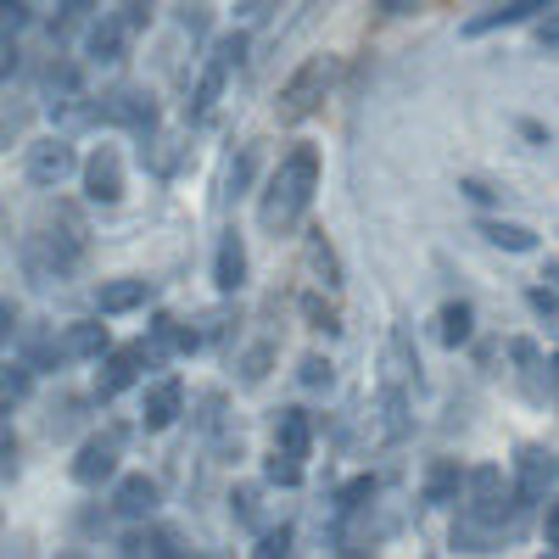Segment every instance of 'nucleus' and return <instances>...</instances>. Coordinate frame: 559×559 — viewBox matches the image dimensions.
Masks as SVG:
<instances>
[{
    "label": "nucleus",
    "instance_id": "e433bc0d",
    "mask_svg": "<svg viewBox=\"0 0 559 559\" xmlns=\"http://www.w3.org/2000/svg\"><path fill=\"white\" fill-rule=\"evenodd\" d=\"M292 543H297V532H292V526H274V532H263V537H258V548H252V554H263V559H286V554H292Z\"/></svg>",
    "mask_w": 559,
    "mask_h": 559
},
{
    "label": "nucleus",
    "instance_id": "c03bdc74",
    "mask_svg": "<svg viewBox=\"0 0 559 559\" xmlns=\"http://www.w3.org/2000/svg\"><path fill=\"white\" fill-rule=\"evenodd\" d=\"M17 319H23V313H17V302L7 297V308H0V336H7V342L17 336Z\"/></svg>",
    "mask_w": 559,
    "mask_h": 559
},
{
    "label": "nucleus",
    "instance_id": "f3484780",
    "mask_svg": "<svg viewBox=\"0 0 559 559\" xmlns=\"http://www.w3.org/2000/svg\"><path fill=\"white\" fill-rule=\"evenodd\" d=\"M157 503H163V487L152 481V476H123L118 487H112V515L118 521H152L157 515Z\"/></svg>",
    "mask_w": 559,
    "mask_h": 559
},
{
    "label": "nucleus",
    "instance_id": "c85d7f7f",
    "mask_svg": "<svg viewBox=\"0 0 559 559\" xmlns=\"http://www.w3.org/2000/svg\"><path fill=\"white\" fill-rule=\"evenodd\" d=\"M369 498H376V476H353L342 492H336V521H353L369 509Z\"/></svg>",
    "mask_w": 559,
    "mask_h": 559
},
{
    "label": "nucleus",
    "instance_id": "423d86ee",
    "mask_svg": "<svg viewBox=\"0 0 559 559\" xmlns=\"http://www.w3.org/2000/svg\"><path fill=\"white\" fill-rule=\"evenodd\" d=\"M241 62H247V34H241V28H236V34H218L213 51H207V62H202V73H197V90H191V102H185V112L207 118V112L218 107V96H224L229 73H236Z\"/></svg>",
    "mask_w": 559,
    "mask_h": 559
},
{
    "label": "nucleus",
    "instance_id": "2f4dec72",
    "mask_svg": "<svg viewBox=\"0 0 559 559\" xmlns=\"http://www.w3.org/2000/svg\"><path fill=\"white\" fill-rule=\"evenodd\" d=\"M90 7H96V0H57V12H51V39H62V34H73V28H90V23H84Z\"/></svg>",
    "mask_w": 559,
    "mask_h": 559
},
{
    "label": "nucleus",
    "instance_id": "dca6fc26",
    "mask_svg": "<svg viewBox=\"0 0 559 559\" xmlns=\"http://www.w3.org/2000/svg\"><path fill=\"white\" fill-rule=\"evenodd\" d=\"M213 286H218V297H236L247 286V241H241L236 224H229L213 247Z\"/></svg>",
    "mask_w": 559,
    "mask_h": 559
},
{
    "label": "nucleus",
    "instance_id": "412c9836",
    "mask_svg": "<svg viewBox=\"0 0 559 559\" xmlns=\"http://www.w3.org/2000/svg\"><path fill=\"white\" fill-rule=\"evenodd\" d=\"M123 554H152V559H174V554H185V537L174 532V526H152V521H134V532L123 537Z\"/></svg>",
    "mask_w": 559,
    "mask_h": 559
},
{
    "label": "nucleus",
    "instance_id": "a878e982",
    "mask_svg": "<svg viewBox=\"0 0 559 559\" xmlns=\"http://www.w3.org/2000/svg\"><path fill=\"white\" fill-rule=\"evenodd\" d=\"M386 369H392V381H397V386H408V381L419 376V353H414V342H408L403 324L386 336Z\"/></svg>",
    "mask_w": 559,
    "mask_h": 559
},
{
    "label": "nucleus",
    "instance_id": "c9c22d12",
    "mask_svg": "<svg viewBox=\"0 0 559 559\" xmlns=\"http://www.w3.org/2000/svg\"><path fill=\"white\" fill-rule=\"evenodd\" d=\"M269 364H274V347H269V342L247 347V358H241V381H247V386H258V381L269 376Z\"/></svg>",
    "mask_w": 559,
    "mask_h": 559
},
{
    "label": "nucleus",
    "instance_id": "f03ea898",
    "mask_svg": "<svg viewBox=\"0 0 559 559\" xmlns=\"http://www.w3.org/2000/svg\"><path fill=\"white\" fill-rule=\"evenodd\" d=\"M17 258H23V274L34 286H51V280H68V274L84 269V241L68 224H39L34 236H23Z\"/></svg>",
    "mask_w": 559,
    "mask_h": 559
},
{
    "label": "nucleus",
    "instance_id": "49530a36",
    "mask_svg": "<svg viewBox=\"0 0 559 559\" xmlns=\"http://www.w3.org/2000/svg\"><path fill=\"white\" fill-rule=\"evenodd\" d=\"M459 191H464V197H471V202H492V191H487V185H481V179H464V185H459Z\"/></svg>",
    "mask_w": 559,
    "mask_h": 559
},
{
    "label": "nucleus",
    "instance_id": "20e7f679",
    "mask_svg": "<svg viewBox=\"0 0 559 559\" xmlns=\"http://www.w3.org/2000/svg\"><path fill=\"white\" fill-rule=\"evenodd\" d=\"M331 84H336V57H308L286 84H280V102H274V118L280 123H308L324 96H331Z\"/></svg>",
    "mask_w": 559,
    "mask_h": 559
},
{
    "label": "nucleus",
    "instance_id": "a19ab883",
    "mask_svg": "<svg viewBox=\"0 0 559 559\" xmlns=\"http://www.w3.org/2000/svg\"><path fill=\"white\" fill-rule=\"evenodd\" d=\"M532 39L543 45V51H548V57H559V12H548V17H543V23L532 28Z\"/></svg>",
    "mask_w": 559,
    "mask_h": 559
},
{
    "label": "nucleus",
    "instance_id": "7c9ffc66",
    "mask_svg": "<svg viewBox=\"0 0 559 559\" xmlns=\"http://www.w3.org/2000/svg\"><path fill=\"white\" fill-rule=\"evenodd\" d=\"M79 419H84V397L62 392V397L51 403V419H45V431H51V437H68V431L79 426Z\"/></svg>",
    "mask_w": 559,
    "mask_h": 559
},
{
    "label": "nucleus",
    "instance_id": "6e6552de",
    "mask_svg": "<svg viewBox=\"0 0 559 559\" xmlns=\"http://www.w3.org/2000/svg\"><path fill=\"white\" fill-rule=\"evenodd\" d=\"M123 442H129V431L123 426H107V431H90L84 442H79V453H73V481L79 487H102V481H112L118 476V464H123Z\"/></svg>",
    "mask_w": 559,
    "mask_h": 559
},
{
    "label": "nucleus",
    "instance_id": "6ab92c4d",
    "mask_svg": "<svg viewBox=\"0 0 559 559\" xmlns=\"http://www.w3.org/2000/svg\"><path fill=\"white\" fill-rule=\"evenodd\" d=\"M559 0H503V7H487V12H476L471 23H464V34L471 39H481V34H498V28H515V23H532L537 12H554Z\"/></svg>",
    "mask_w": 559,
    "mask_h": 559
},
{
    "label": "nucleus",
    "instance_id": "aec40b11",
    "mask_svg": "<svg viewBox=\"0 0 559 559\" xmlns=\"http://www.w3.org/2000/svg\"><path fill=\"white\" fill-rule=\"evenodd\" d=\"M84 96V73H79V62L73 57H51V62H45L39 68V102L45 107H68V102H79Z\"/></svg>",
    "mask_w": 559,
    "mask_h": 559
},
{
    "label": "nucleus",
    "instance_id": "f257e3e1",
    "mask_svg": "<svg viewBox=\"0 0 559 559\" xmlns=\"http://www.w3.org/2000/svg\"><path fill=\"white\" fill-rule=\"evenodd\" d=\"M313 191H319V152L302 140V146H292L280 157V168L269 174L263 202H258V224L269 236H292V229H302V218L313 207Z\"/></svg>",
    "mask_w": 559,
    "mask_h": 559
},
{
    "label": "nucleus",
    "instance_id": "473e14b6",
    "mask_svg": "<svg viewBox=\"0 0 559 559\" xmlns=\"http://www.w3.org/2000/svg\"><path fill=\"white\" fill-rule=\"evenodd\" d=\"M297 381H302L308 392H324V386L336 381V369H331V358H324V353H308V358L297 364Z\"/></svg>",
    "mask_w": 559,
    "mask_h": 559
},
{
    "label": "nucleus",
    "instance_id": "4c0bfd02",
    "mask_svg": "<svg viewBox=\"0 0 559 559\" xmlns=\"http://www.w3.org/2000/svg\"><path fill=\"white\" fill-rule=\"evenodd\" d=\"M118 12H123V23L140 34V28H146L152 23V12H157V0H118Z\"/></svg>",
    "mask_w": 559,
    "mask_h": 559
},
{
    "label": "nucleus",
    "instance_id": "79ce46f5",
    "mask_svg": "<svg viewBox=\"0 0 559 559\" xmlns=\"http://www.w3.org/2000/svg\"><path fill=\"white\" fill-rule=\"evenodd\" d=\"M543 543H548V554H559V498L543 503Z\"/></svg>",
    "mask_w": 559,
    "mask_h": 559
},
{
    "label": "nucleus",
    "instance_id": "b1692460",
    "mask_svg": "<svg viewBox=\"0 0 559 559\" xmlns=\"http://www.w3.org/2000/svg\"><path fill=\"white\" fill-rule=\"evenodd\" d=\"M481 236L498 252H537V229L532 224H515V218H481Z\"/></svg>",
    "mask_w": 559,
    "mask_h": 559
},
{
    "label": "nucleus",
    "instance_id": "f8f14e48",
    "mask_svg": "<svg viewBox=\"0 0 559 559\" xmlns=\"http://www.w3.org/2000/svg\"><path fill=\"white\" fill-rule=\"evenodd\" d=\"M129 23H123V12L112 7V12H102V17H90V28H84V62H96V68H118L123 57H129Z\"/></svg>",
    "mask_w": 559,
    "mask_h": 559
},
{
    "label": "nucleus",
    "instance_id": "58836bf2",
    "mask_svg": "<svg viewBox=\"0 0 559 559\" xmlns=\"http://www.w3.org/2000/svg\"><path fill=\"white\" fill-rule=\"evenodd\" d=\"M526 302H532V313L559 319V292H554V286H532V292H526Z\"/></svg>",
    "mask_w": 559,
    "mask_h": 559
},
{
    "label": "nucleus",
    "instance_id": "0eeeda50",
    "mask_svg": "<svg viewBox=\"0 0 559 559\" xmlns=\"http://www.w3.org/2000/svg\"><path fill=\"white\" fill-rule=\"evenodd\" d=\"M163 353L152 342H123V347H107L102 353V369H96V403H112L123 397L129 386H140V376L157 364Z\"/></svg>",
    "mask_w": 559,
    "mask_h": 559
},
{
    "label": "nucleus",
    "instance_id": "ddd939ff",
    "mask_svg": "<svg viewBox=\"0 0 559 559\" xmlns=\"http://www.w3.org/2000/svg\"><path fill=\"white\" fill-rule=\"evenodd\" d=\"M102 123H118V129H129L134 140H157V102L146 96V90H112L107 96V107H102Z\"/></svg>",
    "mask_w": 559,
    "mask_h": 559
},
{
    "label": "nucleus",
    "instance_id": "39448f33",
    "mask_svg": "<svg viewBox=\"0 0 559 559\" xmlns=\"http://www.w3.org/2000/svg\"><path fill=\"white\" fill-rule=\"evenodd\" d=\"M107 319V313H102ZM102 319H68L62 331L45 342L39 353H34V364L39 369H68V364H102V353L112 347V336H107V324Z\"/></svg>",
    "mask_w": 559,
    "mask_h": 559
},
{
    "label": "nucleus",
    "instance_id": "2eb2a0df",
    "mask_svg": "<svg viewBox=\"0 0 559 559\" xmlns=\"http://www.w3.org/2000/svg\"><path fill=\"white\" fill-rule=\"evenodd\" d=\"M464 487H471V471L459 459H431L426 481H419V498H426V509H453L464 498Z\"/></svg>",
    "mask_w": 559,
    "mask_h": 559
},
{
    "label": "nucleus",
    "instance_id": "393cba45",
    "mask_svg": "<svg viewBox=\"0 0 559 559\" xmlns=\"http://www.w3.org/2000/svg\"><path fill=\"white\" fill-rule=\"evenodd\" d=\"M302 252H308V269L319 274V286H324V292H342V263H336V247L324 241V229H308Z\"/></svg>",
    "mask_w": 559,
    "mask_h": 559
},
{
    "label": "nucleus",
    "instance_id": "a18cd8bd",
    "mask_svg": "<svg viewBox=\"0 0 559 559\" xmlns=\"http://www.w3.org/2000/svg\"><path fill=\"white\" fill-rule=\"evenodd\" d=\"M376 12L381 17H403V12H414V0H376Z\"/></svg>",
    "mask_w": 559,
    "mask_h": 559
},
{
    "label": "nucleus",
    "instance_id": "c756f323",
    "mask_svg": "<svg viewBox=\"0 0 559 559\" xmlns=\"http://www.w3.org/2000/svg\"><path fill=\"white\" fill-rule=\"evenodd\" d=\"M252 168H258V152H252V146H241L236 157H229V168H224V197H247Z\"/></svg>",
    "mask_w": 559,
    "mask_h": 559
},
{
    "label": "nucleus",
    "instance_id": "ea45409f",
    "mask_svg": "<svg viewBox=\"0 0 559 559\" xmlns=\"http://www.w3.org/2000/svg\"><path fill=\"white\" fill-rule=\"evenodd\" d=\"M0 17H7V34H23L28 28V0H0Z\"/></svg>",
    "mask_w": 559,
    "mask_h": 559
},
{
    "label": "nucleus",
    "instance_id": "de8ad7c7",
    "mask_svg": "<svg viewBox=\"0 0 559 559\" xmlns=\"http://www.w3.org/2000/svg\"><path fill=\"white\" fill-rule=\"evenodd\" d=\"M548 392H554V408H559V353H548Z\"/></svg>",
    "mask_w": 559,
    "mask_h": 559
},
{
    "label": "nucleus",
    "instance_id": "bb28decb",
    "mask_svg": "<svg viewBox=\"0 0 559 559\" xmlns=\"http://www.w3.org/2000/svg\"><path fill=\"white\" fill-rule=\"evenodd\" d=\"M302 319H308V331H319V336H342L336 302H324L319 292H302Z\"/></svg>",
    "mask_w": 559,
    "mask_h": 559
},
{
    "label": "nucleus",
    "instance_id": "7ed1b4c3",
    "mask_svg": "<svg viewBox=\"0 0 559 559\" xmlns=\"http://www.w3.org/2000/svg\"><path fill=\"white\" fill-rule=\"evenodd\" d=\"M515 509H521L515 476L503 481L498 464H476L471 487H464V521H471L476 532H503L509 521H515Z\"/></svg>",
    "mask_w": 559,
    "mask_h": 559
},
{
    "label": "nucleus",
    "instance_id": "4be33fe9",
    "mask_svg": "<svg viewBox=\"0 0 559 559\" xmlns=\"http://www.w3.org/2000/svg\"><path fill=\"white\" fill-rule=\"evenodd\" d=\"M274 448L308 459V453H313V414H308V408H280V414H274Z\"/></svg>",
    "mask_w": 559,
    "mask_h": 559
},
{
    "label": "nucleus",
    "instance_id": "37998d69",
    "mask_svg": "<svg viewBox=\"0 0 559 559\" xmlns=\"http://www.w3.org/2000/svg\"><path fill=\"white\" fill-rule=\"evenodd\" d=\"M179 28H185V34H202V28H207V12L185 0V7H179Z\"/></svg>",
    "mask_w": 559,
    "mask_h": 559
},
{
    "label": "nucleus",
    "instance_id": "9d476101",
    "mask_svg": "<svg viewBox=\"0 0 559 559\" xmlns=\"http://www.w3.org/2000/svg\"><path fill=\"white\" fill-rule=\"evenodd\" d=\"M554 487H559V453L543 448V442H526V448L515 453V492H521V509L548 503Z\"/></svg>",
    "mask_w": 559,
    "mask_h": 559
},
{
    "label": "nucleus",
    "instance_id": "a211bd4d",
    "mask_svg": "<svg viewBox=\"0 0 559 559\" xmlns=\"http://www.w3.org/2000/svg\"><path fill=\"white\" fill-rule=\"evenodd\" d=\"M146 302H152V280H140V274H123V280H102V286H96V313H107V319L140 313Z\"/></svg>",
    "mask_w": 559,
    "mask_h": 559
},
{
    "label": "nucleus",
    "instance_id": "cd10ccee",
    "mask_svg": "<svg viewBox=\"0 0 559 559\" xmlns=\"http://www.w3.org/2000/svg\"><path fill=\"white\" fill-rule=\"evenodd\" d=\"M263 481H269V487H302V459L286 453V448H274V453L263 459Z\"/></svg>",
    "mask_w": 559,
    "mask_h": 559
},
{
    "label": "nucleus",
    "instance_id": "72a5a7b5",
    "mask_svg": "<svg viewBox=\"0 0 559 559\" xmlns=\"http://www.w3.org/2000/svg\"><path fill=\"white\" fill-rule=\"evenodd\" d=\"M34 369L39 364H7V381H0V386H7V414H12V403H23L34 392Z\"/></svg>",
    "mask_w": 559,
    "mask_h": 559
},
{
    "label": "nucleus",
    "instance_id": "4468645a",
    "mask_svg": "<svg viewBox=\"0 0 559 559\" xmlns=\"http://www.w3.org/2000/svg\"><path fill=\"white\" fill-rule=\"evenodd\" d=\"M179 414H185V381L179 376H163L140 392V431H168Z\"/></svg>",
    "mask_w": 559,
    "mask_h": 559
},
{
    "label": "nucleus",
    "instance_id": "1a4fd4ad",
    "mask_svg": "<svg viewBox=\"0 0 559 559\" xmlns=\"http://www.w3.org/2000/svg\"><path fill=\"white\" fill-rule=\"evenodd\" d=\"M79 168L84 163L73 157L68 134H39V140H28V146H23V174H28V185H39V191H57V185L68 174H79Z\"/></svg>",
    "mask_w": 559,
    "mask_h": 559
},
{
    "label": "nucleus",
    "instance_id": "f704fd0d",
    "mask_svg": "<svg viewBox=\"0 0 559 559\" xmlns=\"http://www.w3.org/2000/svg\"><path fill=\"white\" fill-rule=\"evenodd\" d=\"M229 521H236V526H258V487H236V492H229Z\"/></svg>",
    "mask_w": 559,
    "mask_h": 559
},
{
    "label": "nucleus",
    "instance_id": "9b49d317",
    "mask_svg": "<svg viewBox=\"0 0 559 559\" xmlns=\"http://www.w3.org/2000/svg\"><path fill=\"white\" fill-rule=\"evenodd\" d=\"M79 179H84V197L96 207H118L123 202V152L112 146V140H102V146L84 157Z\"/></svg>",
    "mask_w": 559,
    "mask_h": 559
},
{
    "label": "nucleus",
    "instance_id": "5701e85b",
    "mask_svg": "<svg viewBox=\"0 0 559 559\" xmlns=\"http://www.w3.org/2000/svg\"><path fill=\"white\" fill-rule=\"evenodd\" d=\"M437 336H442V347H471V336H476V308L471 302H442V313H437Z\"/></svg>",
    "mask_w": 559,
    "mask_h": 559
}]
</instances>
